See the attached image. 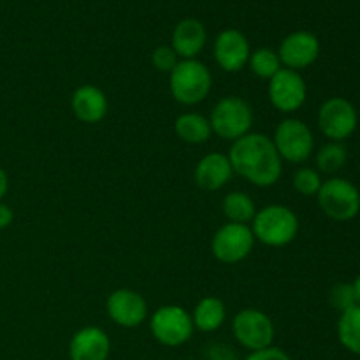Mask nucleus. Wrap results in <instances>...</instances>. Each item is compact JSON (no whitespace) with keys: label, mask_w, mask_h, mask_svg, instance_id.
I'll list each match as a JSON object with an SVG mask.
<instances>
[{"label":"nucleus","mask_w":360,"mask_h":360,"mask_svg":"<svg viewBox=\"0 0 360 360\" xmlns=\"http://www.w3.org/2000/svg\"><path fill=\"white\" fill-rule=\"evenodd\" d=\"M348 162V150L343 143H333L329 141L323 144L315 155L316 171L320 174L336 176Z\"/></svg>","instance_id":"nucleus-23"},{"label":"nucleus","mask_w":360,"mask_h":360,"mask_svg":"<svg viewBox=\"0 0 360 360\" xmlns=\"http://www.w3.org/2000/svg\"><path fill=\"white\" fill-rule=\"evenodd\" d=\"M316 200L327 218L334 221H350L360 213V192L347 178L330 176L322 183Z\"/></svg>","instance_id":"nucleus-5"},{"label":"nucleus","mask_w":360,"mask_h":360,"mask_svg":"<svg viewBox=\"0 0 360 360\" xmlns=\"http://www.w3.org/2000/svg\"><path fill=\"white\" fill-rule=\"evenodd\" d=\"M70 109L81 123H101L109 111L108 95L95 84H81L70 97Z\"/></svg>","instance_id":"nucleus-17"},{"label":"nucleus","mask_w":360,"mask_h":360,"mask_svg":"<svg viewBox=\"0 0 360 360\" xmlns=\"http://www.w3.org/2000/svg\"><path fill=\"white\" fill-rule=\"evenodd\" d=\"M14 220V211L9 204H6L2 200L0 202V231H6V229L11 227Z\"/></svg>","instance_id":"nucleus-30"},{"label":"nucleus","mask_w":360,"mask_h":360,"mask_svg":"<svg viewBox=\"0 0 360 360\" xmlns=\"http://www.w3.org/2000/svg\"><path fill=\"white\" fill-rule=\"evenodd\" d=\"M151 336L157 343L167 348H178L188 343L193 336L192 313L183 306L165 304L155 309L150 316Z\"/></svg>","instance_id":"nucleus-7"},{"label":"nucleus","mask_w":360,"mask_h":360,"mask_svg":"<svg viewBox=\"0 0 360 360\" xmlns=\"http://www.w3.org/2000/svg\"><path fill=\"white\" fill-rule=\"evenodd\" d=\"M329 302L338 313H343L347 309L354 308L357 304V299H355L354 285L352 283H338L334 285L333 290L329 294Z\"/></svg>","instance_id":"nucleus-26"},{"label":"nucleus","mask_w":360,"mask_h":360,"mask_svg":"<svg viewBox=\"0 0 360 360\" xmlns=\"http://www.w3.org/2000/svg\"><path fill=\"white\" fill-rule=\"evenodd\" d=\"M7 190H9V176H7V172L0 167V202H2L4 197L7 195Z\"/></svg>","instance_id":"nucleus-31"},{"label":"nucleus","mask_w":360,"mask_h":360,"mask_svg":"<svg viewBox=\"0 0 360 360\" xmlns=\"http://www.w3.org/2000/svg\"><path fill=\"white\" fill-rule=\"evenodd\" d=\"M278 56H280L281 67L301 72L319 60V37L308 30L292 32L281 41L280 48H278Z\"/></svg>","instance_id":"nucleus-13"},{"label":"nucleus","mask_w":360,"mask_h":360,"mask_svg":"<svg viewBox=\"0 0 360 360\" xmlns=\"http://www.w3.org/2000/svg\"><path fill=\"white\" fill-rule=\"evenodd\" d=\"M231 329L236 343L248 350V354L273 347L276 336L271 316L257 308H245L236 313Z\"/></svg>","instance_id":"nucleus-8"},{"label":"nucleus","mask_w":360,"mask_h":360,"mask_svg":"<svg viewBox=\"0 0 360 360\" xmlns=\"http://www.w3.org/2000/svg\"><path fill=\"white\" fill-rule=\"evenodd\" d=\"M105 311L112 323L123 329H136L148 320V302L134 288H116L105 301Z\"/></svg>","instance_id":"nucleus-12"},{"label":"nucleus","mask_w":360,"mask_h":360,"mask_svg":"<svg viewBox=\"0 0 360 360\" xmlns=\"http://www.w3.org/2000/svg\"><path fill=\"white\" fill-rule=\"evenodd\" d=\"M267 95L271 105L276 111L283 115H294L306 104L308 86L301 72L281 67L267 83Z\"/></svg>","instance_id":"nucleus-11"},{"label":"nucleus","mask_w":360,"mask_h":360,"mask_svg":"<svg viewBox=\"0 0 360 360\" xmlns=\"http://www.w3.org/2000/svg\"><path fill=\"white\" fill-rule=\"evenodd\" d=\"M206 27L195 18H185L179 21L171 35V48L174 49L179 60L197 58L206 48Z\"/></svg>","instance_id":"nucleus-18"},{"label":"nucleus","mask_w":360,"mask_h":360,"mask_svg":"<svg viewBox=\"0 0 360 360\" xmlns=\"http://www.w3.org/2000/svg\"><path fill=\"white\" fill-rule=\"evenodd\" d=\"M227 157L232 171L259 188L276 185L283 174V160L278 155L273 139L260 132H250L234 141Z\"/></svg>","instance_id":"nucleus-1"},{"label":"nucleus","mask_w":360,"mask_h":360,"mask_svg":"<svg viewBox=\"0 0 360 360\" xmlns=\"http://www.w3.org/2000/svg\"><path fill=\"white\" fill-rule=\"evenodd\" d=\"M250 229L255 241L269 248H283L297 238L299 218L285 204H269L257 210Z\"/></svg>","instance_id":"nucleus-2"},{"label":"nucleus","mask_w":360,"mask_h":360,"mask_svg":"<svg viewBox=\"0 0 360 360\" xmlns=\"http://www.w3.org/2000/svg\"><path fill=\"white\" fill-rule=\"evenodd\" d=\"M250 55H252L250 41L241 30L225 28L214 39V62L225 72H239L245 69L248 65Z\"/></svg>","instance_id":"nucleus-14"},{"label":"nucleus","mask_w":360,"mask_h":360,"mask_svg":"<svg viewBox=\"0 0 360 360\" xmlns=\"http://www.w3.org/2000/svg\"><path fill=\"white\" fill-rule=\"evenodd\" d=\"M227 319V306L217 295H206L195 304L192 311V320L195 330L204 334L217 333Z\"/></svg>","instance_id":"nucleus-19"},{"label":"nucleus","mask_w":360,"mask_h":360,"mask_svg":"<svg viewBox=\"0 0 360 360\" xmlns=\"http://www.w3.org/2000/svg\"><path fill=\"white\" fill-rule=\"evenodd\" d=\"M255 238L250 229V225L241 224H227L221 225L211 239V253L214 259L227 266L243 262L248 259L250 253L253 252L255 246Z\"/></svg>","instance_id":"nucleus-10"},{"label":"nucleus","mask_w":360,"mask_h":360,"mask_svg":"<svg viewBox=\"0 0 360 360\" xmlns=\"http://www.w3.org/2000/svg\"><path fill=\"white\" fill-rule=\"evenodd\" d=\"M243 360H292V357L287 354V352L273 345V347L264 348V350L250 352V354Z\"/></svg>","instance_id":"nucleus-29"},{"label":"nucleus","mask_w":360,"mask_h":360,"mask_svg":"<svg viewBox=\"0 0 360 360\" xmlns=\"http://www.w3.org/2000/svg\"><path fill=\"white\" fill-rule=\"evenodd\" d=\"M221 213L231 224L250 225L257 213V206L248 193L243 190H234L221 200Z\"/></svg>","instance_id":"nucleus-21"},{"label":"nucleus","mask_w":360,"mask_h":360,"mask_svg":"<svg viewBox=\"0 0 360 360\" xmlns=\"http://www.w3.org/2000/svg\"><path fill=\"white\" fill-rule=\"evenodd\" d=\"M234 176L231 160L220 151H211L197 162L193 169V181L204 192H218Z\"/></svg>","instance_id":"nucleus-16"},{"label":"nucleus","mask_w":360,"mask_h":360,"mask_svg":"<svg viewBox=\"0 0 360 360\" xmlns=\"http://www.w3.org/2000/svg\"><path fill=\"white\" fill-rule=\"evenodd\" d=\"M336 333L341 347L360 357V304L340 313Z\"/></svg>","instance_id":"nucleus-22"},{"label":"nucleus","mask_w":360,"mask_h":360,"mask_svg":"<svg viewBox=\"0 0 360 360\" xmlns=\"http://www.w3.org/2000/svg\"><path fill=\"white\" fill-rule=\"evenodd\" d=\"M174 134L183 143L199 146V144L207 143L211 139L213 130H211V123L207 116L188 111L183 112L174 120Z\"/></svg>","instance_id":"nucleus-20"},{"label":"nucleus","mask_w":360,"mask_h":360,"mask_svg":"<svg viewBox=\"0 0 360 360\" xmlns=\"http://www.w3.org/2000/svg\"><path fill=\"white\" fill-rule=\"evenodd\" d=\"M323 179L315 167H299L292 176L294 190L302 197H316Z\"/></svg>","instance_id":"nucleus-25"},{"label":"nucleus","mask_w":360,"mask_h":360,"mask_svg":"<svg viewBox=\"0 0 360 360\" xmlns=\"http://www.w3.org/2000/svg\"><path fill=\"white\" fill-rule=\"evenodd\" d=\"M109 355L111 340L101 327H81L70 338L69 360H108Z\"/></svg>","instance_id":"nucleus-15"},{"label":"nucleus","mask_w":360,"mask_h":360,"mask_svg":"<svg viewBox=\"0 0 360 360\" xmlns=\"http://www.w3.org/2000/svg\"><path fill=\"white\" fill-rule=\"evenodd\" d=\"M248 67L259 79L269 81L281 69V62L278 51L273 48H259L250 55Z\"/></svg>","instance_id":"nucleus-24"},{"label":"nucleus","mask_w":360,"mask_h":360,"mask_svg":"<svg viewBox=\"0 0 360 360\" xmlns=\"http://www.w3.org/2000/svg\"><path fill=\"white\" fill-rule=\"evenodd\" d=\"M316 123L323 136L333 143H343L359 127V112L345 97H330L320 105Z\"/></svg>","instance_id":"nucleus-9"},{"label":"nucleus","mask_w":360,"mask_h":360,"mask_svg":"<svg viewBox=\"0 0 360 360\" xmlns=\"http://www.w3.org/2000/svg\"><path fill=\"white\" fill-rule=\"evenodd\" d=\"M204 360H239L238 352L234 347L227 343H220V341H213L204 348L202 354Z\"/></svg>","instance_id":"nucleus-28"},{"label":"nucleus","mask_w":360,"mask_h":360,"mask_svg":"<svg viewBox=\"0 0 360 360\" xmlns=\"http://www.w3.org/2000/svg\"><path fill=\"white\" fill-rule=\"evenodd\" d=\"M352 285H354V292H355V299H357V304H360V274L355 278V281Z\"/></svg>","instance_id":"nucleus-32"},{"label":"nucleus","mask_w":360,"mask_h":360,"mask_svg":"<svg viewBox=\"0 0 360 360\" xmlns=\"http://www.w3.org/2000/svg\"><path fill=\"white\" fill-rule=\"evenodd\" d=\"M213 88V74L197 58L179 60L169 74V90L181 105H197L207 98Z\"/></svg>","instance_id":"nucleus-3"},{"label":"nucleus","mask_w":360,"mask_h":360,"mask_svg":"<svg viewBox=\"0 0 360 360\" xmlns=\"http://www.w3.org/2000/svg\"><path fill=\"white\" fill-rule=\"evenodd\" d=\"M273 143L281 160L288 164L301 165L313 157L315 153V136L309 125L302 120L288 116L281 120L274 129Z\"/></svg>","instance_id":"nucleus-6"},{"label":"nucleus","mask_w":360,"mask_h":360,"mask_svg":"<svg viewBox=\"0 0 360 360\" xmlns=\"http://www.w3.org/2000/svg\"><path fill=\"white\" fill-rule=\"evenodd\" d=\"M178 62L179 56L176 55L174 49L167 44L157 46V48L153 49V53H151V63H153V67L158 72L171 74L172 69L178 65Z\"/></svg>","instance_id":"nucleus-27"},{"label":"nucleus","mask_w":360,"mask_h":360,"mask_svg":"<svg viewBox=\"0 0 360 360\" xmlns=\"http://www.w3.org/2000/svg\"><path fill=\"white\" fill-rule=\"evenodd\" d=\"M207 120L214 136L234 143L252 132L253 109L243 97L227 95L213 105Z\"/></svg>","instance_id":"nucleus-4"}]
</instances>
